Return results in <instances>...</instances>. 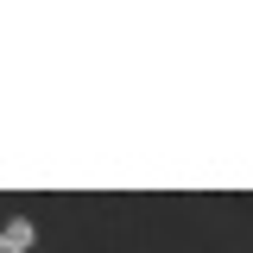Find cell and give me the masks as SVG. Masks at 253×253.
Listing matches in <instances>:
<instances>
[{"mask_svg":"<svg viewBox=\"0 0 253 253\" xmlns=\"http://www.w3.org/2000/svg\"><path fill=\"white\" fill-rule=\"evenodd\" d=\"M38 247V228H32L26 215L19 221H6V228H0V253H32Z\"/></svg>","mask_w":253,"mask_h":253,"instance_id":"cell-1","label":"cell"}]
</instances>
